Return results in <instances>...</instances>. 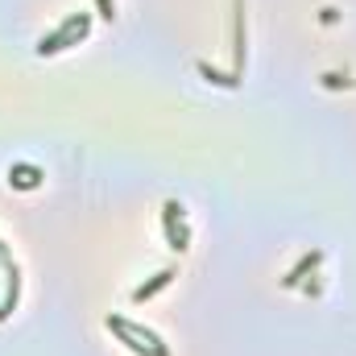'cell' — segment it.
Instances as JSON below:
<instances>
[{
    "label": "cell",
    "instance_id": "1",
    "mask_svg": "<svg viewBox=\"0 0 356 356\" xmlns=\"http://www.w3.org/2000/svg\"><path fill=\"white\" fill-rule=\"evenodd\" d=\"M108 327L133 348V353H141V356H170L166 353V344L154 336V332H145V327H137V323H129V319H116V315H108Z\"/></svg>",
    "mask_w": 356,
    "mask_h": 356
},
{
    "label": "cell",
    "instance_id": "2",
    "mask_svg": "<svg viewBox=\"0 0 356 356\" xmlns=\"http://www.w3.org/2000/svg\"><path fill=\"white\" fill-rule=\"evenodd\" d=\"M75 33H79V38L88 33V17H83V13H75L71 21H63L50 38H42V42H38V54H58L67 42H75Z\"/></svg>",
    "mask_w": 356,
    "mask_h": 356
},
{
    "label": "cell",
    "instance_id": "3",
    "mask_svg": "<svg viewBox=\"0 0 356 356\" xmlns=\"http://www.w3.org/2000/svg\"><path fill=\"white\" fill-rule=\"evenodd\" d=\"M8 182H13V186H21V191H33V186L42 182V170L21 162V166H13V170H8Z\"/></svg>",
    "mask_w": 356,
    "mask_h": 356
},
{
    "label": "cell",
    "instance_id": "4",
    "mask_svg": "<svg viewBox=\"0 0 356 356\" xmlns=\"http://www.w3.org/2000/svg\"><path fill=\"white\" fill-rule=\"evenodd\" d=\"M170 282H175V269H162V273H158L154 282H145V286H137V290H133V298H137V302H145V298H154V294H158L162 286H170Z\"/></svg>",
    "mask_w": 356,
    "mask_h": 356
},
{
    "label": "cell",
    "instance_id": "5",
    "mask_svg": "<svg viewBox=\"0 0 356 356\" xmlns=\"http://www.w3.org/2000/svg\"><path fill=\"white\" fill-rule=\"evenodd\" d=\"M95 4H99V13H104V17H112V0H95Z\"/></svg>",
    "mask_w": 356,
    "mask_h": 356
}]
</instances>
